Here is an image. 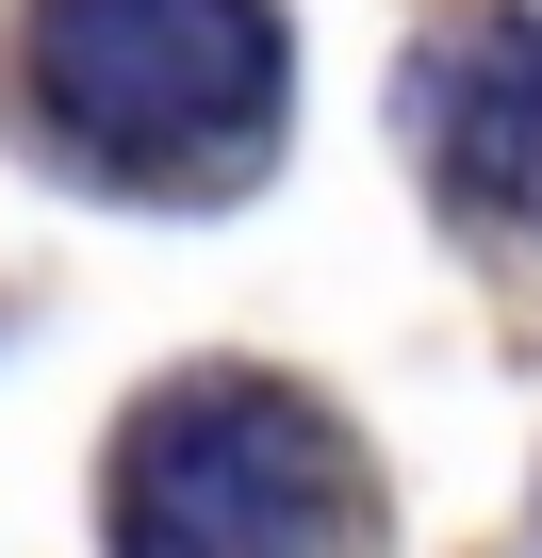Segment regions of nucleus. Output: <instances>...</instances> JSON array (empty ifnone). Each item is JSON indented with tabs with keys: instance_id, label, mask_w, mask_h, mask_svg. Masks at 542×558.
Segmentation results:
<instances>
[{
	"instance_id": "1",
	"label": "nucleus",
	"mask_w": 542,
	"mask_h": 558,
	"mask_svg": "<svg viewBox=\"0 0 542 558\" xmlns=\"http://www.w3.org/2000/svg\"><path fill=\"white\" fill-rule=\"evenodd\" d=\"M17 99L99 181H246L280 132V17L263 0H34Z\"/></svg>"
},
{
	"instance_id": "2",
	"label": "nucleus",
	"mask_w": 542,
	"mask_h": 558,
	"mask_svg": "<svg viewBox=\"0 0 542 558\" xmlns=\"http://www.w3.org/2000/svg\"><path fill=\"white\" fill-rule=\"evenodd\" d=\"M116 558H346V427L280 378H181L116 427Z\"/></svg>"
},
{
	"instance_id": "3",
	"label": "nucleus",
	"mask_w": 542,
	"mask_h": 558,
	"mask_svg": "<svg viewBox=\"0 0 542 558\" xmlns=\"http://www.w3.org/2000/svg\"><path fill=\"white\" fill-rule=\"evenodd\" d=\"M411 148L477 214L542 230V17H444L411 50Z\"/></svg>"
}]
</instances>
